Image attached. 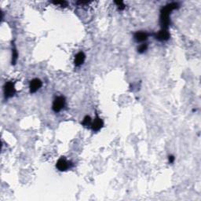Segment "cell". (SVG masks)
I'll return each instance as SVG.
<instances>
[{"label":"cell","mask_w":201,"mask_h":201,"mask_svg":"<svg viewBox=\"0 0 201 201\" xmlns=\"http://www.w3.org/2000/svg\"><path fill=\"white\" fill-rule=\"evenodd\" d=\"M178 4L176 2H172L170 4L167 5L165 7L163 8L160 13V23H161L163 29H166L168 28L170 25V12L174 10V9L178 8Z\"/></svg>","instance_id":"1"},{"label":"cell","mask_w":201,"mask_h":201,"mask_svg":"<svg viewBox=\"0 0 201 201\" xmlns=\"http://www.w3.org/2000/svg\"><path fill=\"white\" fill-rule=\"evenodd\" d=\"M65 105V99L64 97H58L53 103V110L54 112H60Z\"/></svg>","instance_id":"2"},{"label":"cell","mask_w":201,"mask_h":201,"mask_svg":"<svg viewBox=\"0 0 201 201\" xmlns=\"http://www.w3.org/2000/svg\"><path fill=\"white\" fill-rule=\"evenodd\" d=\"M15 91L16 90H15L13 83H11V82H8L7 83H6V85H5V96H6V98L12 97L15 93Z\"/></svg>","instance_id":"3"},{"label":"cell","mask_w":201,"mask_h":201,"mask_svg":"<svg viewBox=\"0 0 201 201\" xmlns=\"http://www.w3.org/2000/svg\"><path fill=\"white\" fill-rule=\"evenodd\" d=\"M42 87V82L39 79H34L30 83V92L35 93Z\"/></svg>","instance_id":"4"},{"label":"cell","mask_w":201,"mask_h":201,"mask_svg":"<svg viewBox=\"0 0 201 201\" xmlns=\"http://www.w3.org/2000/svg\"><path fill=\"white\" fill-rule=\"evenodd\" d=\"M169 38H170V34L166 29H162L161 31L158 32V34H156V39L160 41H166Z\"/></svg>","instance_id":"5"},{"label":"cell","mask_w":201,"mask_h":201,"mask_svg":"<svg viewBox=\"0 0 201 201\" xmlns=\"http://www.w3.org/2000/svg\"><path fill=\"white\" fill-rule=\"evenodd\" d=\"M57 167H58V170H61V171L65 170L69 168V163L64 158H61L57 163Z\"/></svg>","instance_id":"6"},{"label":"cell","mask_w":201,"mask_h":201,"mask_svg":"<svg viewBox=\"0 0 201 201\" xmlns=\"http://www.w3.org/2000/svg\"><path fill=\"white\" fill-rule=\"evenodd\" d=\"M85 54L83 52H79L76 54V56L75 58V66H79L81 64H83L85 61Z\"/></svg>","instance_id":"7"},{"label":"cell","mask_w":201,"mask_h":201,"mask_svg":"<svg viewBox=\"0 0 201 201\" xmlns=\"http://www.w3.org/2000/svg\"><path fill=\"white\" fill-rule=\"evenodd\" d=\"M102 126H103V121L100 118L97 117L92 123V129L94 131H98L100 129L102 128Z\"/></svg>","instance_id":"8"},{"label":"cell","mask_w":201,"mask_h":201,"mask_svg":"<svg viewBox=\"0 0 201 201\" xmlns=\"http://www.w3.org/2000/svg\"><path fill=\"white\" fill-rule=\"evenodd\" d=\"M147 38L148 34L144 31H139L134 35V40L137 42H143L147 40Z\"/></svg>","instance_id":"9"},{"label":"cell","mask_w":201,"mask_h":201,"mask_svg":"<svg viewBox=\"0 0 201 201\" xmlns=\"http://www.w3.org/2000/svg\"><path fill=\"white\" fill-rule=\"evenodd\" d=\"M91 124V119L90 117L88 116H85V118L83 119V125H84L85 126H90V125Z\"/></svg>","instance_id":"10"},{"label":"cell","mask_w":201,"mask_h":201,"mask_svg":"<svg viewBox=\"0 0 201 201\" xmlns=\"http://www.w3.org/2000/svg\"><path fill=\"white\" fill-rule=\"evenodd\" d=\"M147 47H148L147 44H142V45H141V46L138 47V52L139 53H141V54H142V53H144L145 50H147Z\"/></svg>","instance_id":"11"},{"label":"cell","mask_w":201,"mask_h":201,"mask_svg":"<svg viewBox=\"0 0 201 201\" xmlns=\"http://www.w3.org/2000/svg\"><path fill=\"white\" fill-rule=\"evenodd\" d=\"M115 3L117 5V6H118L120 10H123V9L125 8L124 4H123V2L122 1H116Z\"/></svg>","instance_id":"12"},{"label":"cell","mask_w":201,"mask_h":201,"mask_svg":"<svg viewBox=\"0 0 201 201\" xmlns=\"http://www.w3.org/2000/svg\"><path fill=\"white\" fill-rule=\"evenodd\" d=\"M17 59V50H15V49H13V61L12 62L14 64V63L16 62Z\"/></svg>","instance_id":"13"},{"label":"cell","mask_w":201,"mask_h":201,"mask_svg":"<svg viewBox=\"0 0 201 201\" xmlns=\"http://www.w3.org/2000/svg\"><path fill=\"white\" fill-rule=\"evenodd\" d=\"M53 2L56 5H62V6H66L67 5V2H64V1H55V2Z\"/></svg>","instance_id":"14"},{"label":"cell","mask_w":201,"mask_h":201,"mask_svg":"<svg viewBox=\"0 0 201 201\" xmlns=\"http://www.w3.org/2000/svg\"><path fill=\"white\" fill-rule=\"evenodd\" d=\"M174 160V157L173 156V155H170V156H169V162L170 163H173Z\"/></svg>","instance_id":"15"}]
</instances>
